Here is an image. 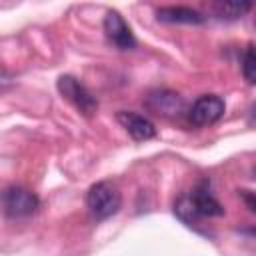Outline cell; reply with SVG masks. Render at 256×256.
<instances>
[{
    "mask_svg": "<svg viewBox=\"0 0 256 256\" xmlns=\"http://www.w3.org/2000/svg\"><path fill=\"white\" fill-rule=\"evenodd\" d=\"M224 100L216 94H202L194 100V104L188 110V120L194 126H210L218 122L224 114Z\"/></svg>",
    "mask_w": 256,
    "mask_h": 256,
    "instance_id": "cell-4",
    "label": "cell"
},
{
    "mask_svg": "<svg viewBox=\"0 0 256 256\" xmlns=\"http://www.w3.org/2000/svg\"><path fill=\"white\" fill-rule=\"evenodd\" d=\"M104 32H106V38L118 50H132L136 46V38H134L130 26L126 24V20L116 10H108L106 12V16H104Z\"/></svg>",
    "mask_w": 256,
    "mask_h": 256,
    "instance_id": "cell-7",
    "label": "cell"
},
{
    "mask_svg": "<svg viewBox=\"0 0 256 256\" xmlns=\"http://www.w3.org/2000/svg\"><path fill=\"white\" fill-rule=\"evenodd\" d=\"M240 68L248 84H254L256 80V56H254V44H248L240 58Z\"/></svg>",
    "mask_w": 256,
    "mask_h": 256,
    "instance_id": "cell-11",
    "label": "cell"
},
{
    "mask_svg": "<svg viewBox=\"0 0 256 256\" xmlns=\"http://www.w3.org/2000/svg\"><path fill=\"white\" fill-rule=\"evenodd\" d=\"M252 4L250 2H216L212 6V10L216 12L218 18H226V20H236L242 18L246 12H250Z\"/></svg>",
    "mask_w": 256,
    "mask_h": 256,
    "instance_id": "cell-10",
    "label": "cell"
},
{
    "mask_svg": "<svg viewBox=\"0 0 256 256\" xmlns=\"http://www.w3.org/2000/svg\"><path fill=\"white\" fill-rule=\"evenodd\" d=\"M146 108L162 118H178L184 114V98L172 90H154L146 96Z\"/></svg>",
    "mask_w": 256,
    "mask_h": 256,
    "instance_id": "cell-5",
    "label": "cell"
},
{
    "mask_svg": "<svg viewBox=\"0 0 256 256\" xmlns=\"http://www.w3.org/2000/svg\"><path fill=\"white\" fill-rule=\"evenodd\" d=\"M160 22L168 24H202L204 16L190 6H162L156 10Z\"/></svg>",
    "mask_w": 256,
    "mask_h": 256,
    "instance_id": "cell-9",
    "label": "cell"
},
{
    "mask_svg": "<svg viewBox=\"0 0 256 256\" xmlns=\"http://www.w3.org/2000/svg\"><path fill=\"white\" fill-rule=\"evenodd\" d=\"M86 206L96 220H106L120 210L122 196L114 184L102 180V182H96L90 186V190L86 194Z\"/></svg>",
    "mask_w": 256,
    "mask_h": 256,
    "instance_id": "cell-1",
    "label": "cell"
},
{
    "mask_svg": "<svg viewBox=\"0 0 256 256\" xmlns=\"http://www.w3.org/2000/svg\"><path fill=\"white\" fill-rule=\"evenodd\" d=\"M58 90H60V94H62L78 112H82L84 116H92V114L98 110V100H96V96H94L82 82H78L74 76L62 74V76L58 78Z\"/></svg>",
    "mask_w": 256,
    "mask_h": 256,
    "instance_id": "cell-3",
    "label": "cell"
},
{
    "mask_svg": "<svg viewBox=\"0 0 256 256\" xmlns=\"http://www.w3.org/2000/svg\"><path fill=\"white\" fill-rule=\"evenodd\" d=\"M116 120L122 124V128L128 132V136L136 142H146L152 140L156 136V126L152 120H148L142 114L136 112H128V110H120L116 114Z\"/></svg>",
    "mask_w": 256,
    "mask_h": 256,
    "instance_id": "cell-8",
    "label": "cell"
},
{
    "mask_svg": "<svg viewBox=\"0 0 256 256\" xmlns=\"http://www.w3.org/2000/svg\"><path fill=\"white\" fill-rule=\"evenodd\" d=\"M40 200L38 196L22 186H8L0 192V208L10 218H24L36 212Z\"/></svg>",
    "mask_w": 256,
    "mask_h": 256,
    "instance_id": "cell-2",
    "label": "cell"
},
{
    "mask_svg": "<svg viewBox=\"0 0 256 256\" xmlns=\"http://www.w3.org/2000/svg\"><path fill=\"white\" fill-rule=\"evenodd\" d=\"M190 198V204L194 208V214L200 218H212V216H222L224 214V206L216 200V196L210 190V182L208 180H200L190 192H186Z\"/></svg>",
    "mask_w": 256,
    "mask_h": 256,
    "instance_id": "cell-6",
    "label": "cell"
},
{
    "mask_svg": "<svg viewBox=\"0 0 256 256\" xmlns=\"http://www.w3.org/2000/svg\"><path fill=\"white\" fill-rule=\"evenodd\" d=\"M240 196L246 200L248 210H250V212H254V210H256V204H254V196H252V192H250V190H240Z\"/></svg>",
    "mask_w": 256,
    "mask_h": 256,
    "instance_id": "cell-12",
    "label": "cell"
}]
</instances>
